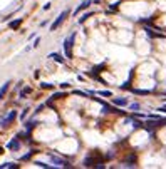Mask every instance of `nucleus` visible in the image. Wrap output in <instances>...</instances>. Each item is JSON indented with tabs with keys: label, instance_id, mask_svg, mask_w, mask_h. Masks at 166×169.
<instances>
[{
	"label": "nucleus",
	"instance_id": "nucleus-1",
	"mask_svg": "<svg viewBox=\"0 0 166 169\" xmlns=\"http://www.w3.org/2000/svg\"><path fill=\"white\" fill-rule=\"evenodd\" d=\"M74 39H76V32L69 35V37L64 40V52H66V57L67 59H72V45H74Z\"/></svg>",
	"mask_w": 166,
	"mask_h": 169
},
{
	"label": "nucleus",
	"instance_id": "nucleus-2",
	"mask_svg": "<svg viewBox=\"0 0 166 169\" xmlns=\"http://www.w3.org/2000/svg\"><path fill=\"white\" fill-rule=\"evenodd\" d=\"M67 17H69V10H62V12L59 13V17H57V19H55L54 22L51 24V32L57 30V28L62 25V22H64V20L67 19Z\"/></svg>",
	"mask_w": 166,
	"mask_h": 169
},
{
	"label": "nucleus",
	"instance_id": "nucleus-3",
	"mask_svg": "<svg viewBox=\"0 0 166 169\" xmlns=\"http://www.w3.org/2000/svg\"><path fill=\"white\" fill-rule=\"evenodd\" d=\"M49 157H51L52 164H54V167H70V164L67 163L66 159H62V157L55 156V154H51L49 152Z\"/></svg>",
	"mask_w": 166,
	"mask_h": 169
},
{
	"label": "nucleus",
	"instance_id": "nucleus-4",
	"mask_svg": "<svg viewBox=\"0 0 166 169\" xmlns=\"http://www.w3.org/2000/svg\"><path fill=\"white\" fill-rule=\"evenodd\" d=\"M20 147H22V139H20L19 136H15L13 139H10L9 144H7V149H9V151H13V152H15V151H19Z\"/></svg>",
	"mask_w": 166,
	"mask_h": 169
},
{
	"label": "nucleus",
	"instance_id": "nucleus-5",
	"mask_svg": "<svg viewBox=\"0 0 166 169\" xmlns=\"http://www.w3.org/2000/svg\"><path fill=\"white\" fill-rule=\"evenodd\" d=\"M17 116H19V114H17V111H15V109H13V111H10V112L7 114V116L0 117V124H2V126L10 124V122H13V121L17 119Z\"/></svg>",
	"mask_w": 166,
	"mask_h": 169
},
{
	"label": "nucleus",
	"instance_id": "nucleus-6",
	"mask_svg": "<svg viewBox=\"0 0 166 169\" xmlns=\"http://www.w3.org/2000/svg\"><path fill=\"white\" fill-rule=\"evenodd\" d=\"M91 3H92V0H84V2H82V3H81V5H79V7H77V9H76V12H74V15H77V13H81V12H82V10H86L87 7L91 5Z\"/></svg>",
	"mask_w": 166,
	"mask_h": 169
},
{
	"label": "nucleus",
	"instance_id": "nucleus-7",
	"mask_svg": "<svg viewBox=\"0 0 166 169\" xmlns=\"http://www.w3.org/2000/svg\"><path fill=\"white\" fill-rule=\"evenodd\" d=\"M10 84H12V82H10V81H7L5 84H2V87H0V100H2L3 97H5V94H7V92H9V89H10Z\"/></svg>",
	"mask_w": 166,
	"mask_h": 169
},
{
	"label": "nucleus",
	"instance_id": "nucleus-8",
	"mask_svg": "<svg viewBox=\"0 0 166 169\" xmlns=\"http://www.w3.org/2000/svg\"><path fill=\"white\" fill-rule=\"evenodd\" d=\"M49 59L55 60V62H59V64H64V62H66V59L61 55V54H57V52H52V54H49Z\"/></svg>",
	"mask_w": 166,
	"mask_h": 169
},
{
	"label": "nucleus",
	"instance_id": "nucleus-9",
	"mask_svg": "<svg viewBox=\"0 0 166 169\" xmlns=\"http://www.w3.org/2000/svg\"><path fill=\"white\" fill-rule=\"evenodd\" d=\"M22 22H24V19L20 17V19H17V20H12V22L9 24V27L12 28V30H19L20 25H22Z\"/></svg>",
	"mask_w": 166,
	"mask_h": 169
},
{
	"label": "nucleus",
	"instance_id": "nucleus-10",
	"mask_svg": "<svg viewBox=\"0 0 166 169\" xmlns=\"http://www.w3.org/2000/svg\"><path fill=\"white\" fill-rule=\"evenodd\" d=\"M112 102H114V106H128V99L126 97H116V99H112Z\"/></svg>",
	"mask_w": 166,
	"mask_h": 169
},
{
	"label": "nucleus",
	"instance_id": "nucleus-11",
	"mask_svg": "<svg viewBox=\"0 0 166 169\" xmlns=\"http://www.w3.org/2000/svg\"><path fill=\"white\" fill-rule=\"evenodd\" d=\"M37 152H39L37 149H32V151H29V152H27V154H24V156L20 157V161H24V163H25V161H30V159H32V156H34V154H37Z\"/></svg>",
	"mask_w": 166,
	"mask_h": 169
},
{
	"label": "nucleus",
	"instance_id": "nucleus-12",
	"mask_svg": "<svg viewBox=\"0 0 166 169\" xmlns=\"http://www.w3.org/2000/svg\"><path fill=\"white\" fill-rule=\"evenodd\" d=\"M30 92H32V89H30V87H24L22 91L19 92V97H20V99H25V97L29 96Z\"/></svg>",
	"mask_w": 166,
	"mask_h": 169
},
{
	"label": "nucleus",
	"instance_id": "nucleus-13",
	"mask_svg": "<svg viewBox=\"0 0 166 169\" xmlns=\"http://www.w3.org/2000/svg\"><path fill=\"white\" fill-rule=\"evenodd\" d=\"M12 167H19V164H15V163H3V164H0V169H12Z\"/></svg>",
	"mask_w": 166,
	"mask_h": 169
},
{
	"label": "nucleus",
	"instance_id": "nucleus-14",
	"mask_svg": "<svg viewBox=\"0 0 166 169\" xmlns=\"http://www.w3.org/2000/svg\"><path fill=\"white\" fill-rule=\"evenodd\" d=\"M91 15H92V12H86V13H84V15L79 19V24H84V22H86V20L91 17Z\"/></svg>",
	"mask_w": 166,
	"mask_h": 169
},
{
	"label": "nucleus",
	"instance_id": "nucleus-15",
	"mask_svg": "<svg viewBox=\"0 0 166 169\" xmlns=\"http://www.w3.org/2000/svg\"><path fill=\"white\" fill-rule=\"evenodd\" d=\"M62 97H66L64 92H55V94H52L51 100H55V99H62Z\"/></svg>",
	"mask_w": 166,
	"mask_h": 169
},
{
	"label": "nucleus",
	"instance_id": "nucleus-16",
	"mask_svg": "<svg viewBox=\"0 0 166 169\" xmlns=\"http://www.w3.org/2000/svg\"><path fill=\"white\" fill-rule=\"evenodd\" d=\"M34 164H35V166H39V167H54V166H49V164L42 163V161H34Z\"/></svg>",
	"mask_w": 166,
	"mask_h": 169
},
{
	"label": "nucleus",
	"instance_id": "nucleus-17",
	"mask_svg": "<svg viewBox=\"0 0 166 169\" xmlns=\"http://www.w3.org/2000/svg\"><path fill=\"white\" fill-rule=\"evenodd\" d=\"M96 94L104 96V97H112V92L111 91H99V92H96Z\"/></svg>",
	"mask_w": 166,
	"mask_h": 169
},
{
	"label": "nucleus",
	"instance_id": "nucleus-18",
	"mask_svg": "<svg viewBox=\"0 0 166 169\" xmlns=\"http://www.w3.org/2000/svg\"><path fill=\"white\" fill-rule=\"evenodd\" d=\"M27 114H29V107H27V109H24V111H22V114H20V121H25Z\"/></svg>",
	"mask_w": 166,
	"mask_h": 169
},
{
	"label": "nucleus",
	"instance_id": "nucleus-19",
	"mask_svg": "<svg viewBox=\"0 0 166 169\" xmlns=\"http://www.w3.org/2000/svg\"><path fill=\"white\" fill-rule=\"evenodd\" d=\"M133 126H134V127H136V129H139V127H144V124H143V122H139V121H133Z\"/></svg>",
	"mask_w": 166,
	"mask_h": 169
},
{
	"label": "nucleus",
	"instance_id": "nucleus-20",
	"mask_svg": "<svg viewBox=\"0 0 166 169\" xmlns=\"http://www.w3.org/2000/svg\"><path fill=\"white\" fill-rule=\"evenodd\" d=\"M133 92H134V94H141V96H148V94H149V91H138V89H136V91L133 89Z\"/></svg>",
	"mask_w": 166,
	"mask_h": 169
},
{
	"label": "nucleus",
	"instance_id": "nucleus-21",
	"mask_svg": "<svg viewBox=\"0 0 166 169\" xmlns=\"http://www.w3.org/2000/svg\"><path fill=\"white\" fill-rule=\"evenodd\" d=\"M40 89H54V85H52V84H47V82H44V84H40Z\"/></svg>",
	"mask_w": 166,
	"mask_h": 169
},
{
	"label": "nucleus",
	"instance_id": "nucleus-22",
	"mask_svg": "<svg viewBox=\"0 0 166 169\" xmlns=\"http://www.w3.org/2000/svg\"><path fill=\"white\" fill-rule=\"evenodd\" d=\"M39 44H40V37H37L34 40V44H32V47H39Z\"/></svg>",
	"mask_w": 166,
	"mask_h": 169
},
{
	"label": "nucleus",
	"instance_id": "nucleus-23",
	"mask_svg": "<svg viewBox=\"0 0 166 169\" xmlns=\"http://www.w3.org/2000/svg\"><path fill=\"white\" fill-rule=\"evenodd\" d=\"M129 109H133V111H138V109H139V104H131V106H129Z\"/></svg>",
	"mask_w": 166,
	"mask_h": 169
},
{
	"label": "nucleus",
	"instance_id": "nucleus-24",
	"mask_svg": "<svg viewBox=\"0 0 166 169\" xmlns=\"http://www.w3.org/2000/svg\"><path fill=\"white\" fill-rule=\"evenodd\" d=\"M51 7H52V5H51V2H49V3H45V5L42 7V9H44V10H49V9H51Z\"/></svg>",
	"mask_w": 166,
	"mask_h": 169
},
{
	"label": "nucleus",
	"instance_id": "nucleus-25",
	"mask_svg": "<svg viewBox=\"0 0 166 169\" xmlns=\"http://www.w3.org/2000/svg\"><path fill=\"white\" fill-rule=\"evenodd\" d=\"M61 87H62V89H69V84H67V82H62Z\"/></svg>",
	"mask_w": 166,
	"mask_h": 169
},
{
	"label": "nucleus",
	"instance_id": "nucleus-26",
	"mask_svg": "<svg viewBox=\"0 0 166 169\" xmlns=\"http://www.w3.org/2000/svg\"><path fill=\"white\" fill-rule=\"evenodd\" d=\"M158 111H161V112H166V106H163V107H160Z\"/></svg>",
	"mask_w": 166,
	"mask_h": 169
},
{
	"label": "nucleus",
	"instance_id": "nucleus-27",
	"mask_svg": "<svg viewBox=\"0 0 166 169\" xmlns=\"http://www.w3.org/2000/svg\"><path fill=\"white\" fill-rule=\"evenodd\" d=\"M101 2V0H92V3H99Z\"/></svg>",
	"mask_w": 166,
	"mask_h": 169
},
{
	"label": "nucleus",
	"instance_id": "nucleus-28",
	"mask_svg": "<svg viewBox=\"0 0 166 169\" xmlns=\"http://www.w3.org/2000/svg\"><path fill=\"white\" fill-rule=\"evenodd\" d=\"M0 154H3V147L2 146H0Z\"/></svg>",
	"mask_w": 166,
	"mask_h": 169
}]
</instances>
